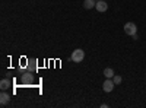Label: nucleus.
Returning <instances> with one entry per match:
<instances>
[{"mask_svg":"<svg viewBox=\"0 0 146 108\" xmlns=\"http://www.w3.org/2000/svg\"><path fill=\"white\" fill-rule=\"evenodd\" d=\"M131 38H133V40H135V41H137V40H139V38H137V34H135V35H133V37H131Z\"/></svg>","mask_w":146,"mask_h":108,"instance_id":"12","label":"nucleus"},{"mask_svg":"<svg viewBox=\"0 0 146 108\" xmlns=\"http://www.w3.org/2000/svg\"><path fill=\"white\" fill-rule=\"evenodd\" d=\"M35 67H36L35 64H28V69H29V70H32V69L35 70Z\"/></svg>","mask_w":146,"mask_h":108,"instance_id":"11","label":"nucleus"},{"mask_svg":"<svg viewBox=\"0 0 146 108\" xmlns=\"http://www.w3.org/2000/svg\"><path fill=\"white\" fill-rule=\"evenodd\" d=\"M9 101H10L9 93H6V92H2V93H0V104H2V105H6V104H9Z\"/></svg>","mask_w":146,"mask_h":108,"instance_id":"5","label":"nucleus"},{"mask_svg":"<svg viewBox=\"0 0 146 108\" xmlns=\"http://www.w3.org/2000/svg\"><path fill=\"white\" fill-rule=\"evenodd\" d=\"M83 58H85V51L82 48H76L75 51L72 53V56H70V60L73 63H80Z\"/></svg>","mask_w":146,"mask_h":108,"instance_id":"1","label":"nucleus"},{"mask_svg":"<svg viewBox=\"0 0 146 108\" xmlns=\"http://www.w3.org/2000/svg\"><path fill=\"white\" fill-rule=\"evenodd\" d=\"M96 2H98V0H96Z\"/></svg>","mask_w":146,"mask_h":108,"instance_id":"13","label":"nucleus"},{"mask_svg":"<svg viewBox=\"0 0 146 108\" xmlns=\"http://www.w3.org/2000/svg\"><path fill=\"white\" fill-rule=\"evenodd\" d=\"M124 32H126V35H130V37H133L135 34H137V27H136V23L127 22L126 25H124Z\"/></svg>","mask_w":146,"mask_h":108,"instance_id":"2","label":"nucleus"},{"mask_svg":"<svg viewBox=\"0 0 146 108\" xmlns=\"http://www.w3.org/2000/svg\"><path fill=\"white\" fill-rule=\"evenodd\" d=\"M113 80H114V83H115V85H120V83H121V80H123V79H121V76H118V75H114Z\"/></svg>","mask_w":146,"mask_h":108,"instance_id":"10","label":"nucleus"},{"mask_svg":"<svg viewBox=\"0 0 146 108\" xmlns=\"http://www.w3.org/2000/svg\"><path fill=\"white\" fill-rule=\"evenodd\" d=\"M114 86H115V83H114V80L113 79H105V82L102 83V91L104 92H113V89H114Z\"/></svg>","mask_w":146,"mask_h":108,"instance_id":"3","label":"nucleus"},{"mask_svg":"<svg viewBox=\"0 0 146 108\" xmlns=\"http://www.w3.org/2000/svg\"><path fill=\"white\" fill-rule=\"evenodd\" d=\"M9 86H10V82H9L7 79H3L2 82H0V88H2L3 91H6V89H9Z\"/></svg>","mask_w":146,"mask_h":108,"instance_id":"9","label":"nucleus"},{"mask_svg":"<svg viewBox=\"0 0 146 108\" xmlns=\"http://www.w3.org/2000/svg\"><path fill=\"white\" fill-rule=\"evenodd\" d=\"M95 9L102 13V12H107L108 5H107V2H104V0H98V2H96V5H95Z\"/></svg>","mask_w":146,"mask_h":108,"instance_id":"4","label":"nucleus"},{"mask_svg":"<svg viewBox=\"0 0 146 108\" xmlns=\"http://www.w3.org/2000/svg\"><path fill=\"white\" fill-rule=\"evenodd\" d=\"M32 75L31 73H25V75H23L22 76V79H21V82L23 83V85H28V83H32Z\"/></svg>","mask_w":146,"mask_h":108,"instance_id":"6","label":"nucleus"},{"mask_svg":"<svg viewBox=\"0 0 146 108\" xmlns=\"http://www.w3.org/2000/svg\"><path fill=\"white\" fill-rule=\"evenodd\" d=\"M104 76L108 78V79H113V78H114V70H113L111 67H107V69L104 70Z\"/></svg>","mask_w":146,"mask_h":108,"instance_id":"8","label":"nucleus"},{"mask_svg":"<svg viewBox=\"0 0 146 108\" xmlns=\"http://www.w3.org/2000/svg\"><path fill=\"white\" fill-rule=\"evenodd\" d=\"M96 5V0H85L83 2V7L85 9H94Z\"/></svg>","mask_w":146,"mask_h":108,"instance_id":"7","label":"nucleus"}]
</instances>
